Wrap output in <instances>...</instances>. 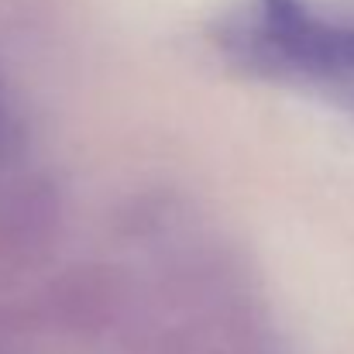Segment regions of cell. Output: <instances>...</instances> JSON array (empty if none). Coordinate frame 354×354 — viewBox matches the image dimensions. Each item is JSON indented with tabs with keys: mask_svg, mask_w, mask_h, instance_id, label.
<instances>
[{
	"mask_svg": "<svg viewBox=\"0 0 354 354\" xmlns=\"http://www.w3.org/2000/svg\"><path fill=\"white\" fill-rule=\"evenodd\" d=\"M210 38L241 73L354 111V0H234Z\"/></svg>",
	"mask_w": 354,
	"mask_h": 354,
	"instance_id": "1",
	"label": "cell"
},
{
	"mask_svg": "<svg viewBox=\"0 0 354 354\" xmlns=\"http://www.w3.org/2000/svg\"><path fill=\"white\" fill-rule=\"evenodd\" d=\"M7 138H10V124H7V111H3V104H0V151L7 148Z\"/></svg>",
	"mask_w": 354,
	"mask_h": 354,
	"instance_id": "2",
	"label": "cell"
}]
</instances>
